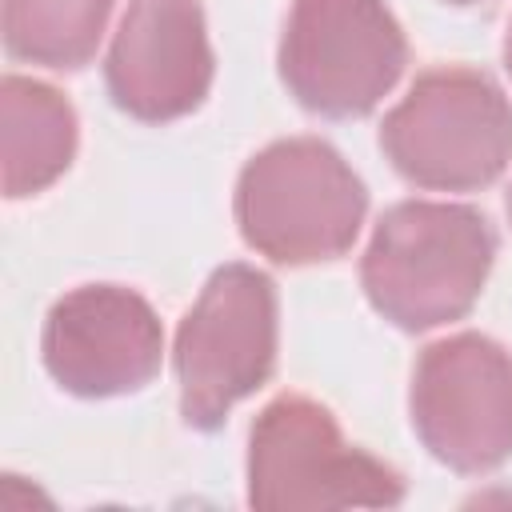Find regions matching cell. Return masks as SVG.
<instances>
[{"label":"cell","mask_w":512,"mask_h":512,"mask_svg":"<svg viewBox=\"0 0 512 512\" xmlns=\"http://www.w3.org/2000/svg\"><path fill=\"white\" fill-rule=\"evenodd\" d=\"M408 60L404 32L384 0H292L280 36L288 92L320 116L372 112Z\"/></svg>","instance_id":"cell-6"},{"label":"cell","mask_w":512,"mask_h":512,"mask_svg":"<svg viewBox=\"0 0 512 512\" xmlns=\"http://www.w3.org/2000/svg\"><path fill=\"white\" fill-rule=\"evenodd\" d=\"M116 0H4V44L16 60L80 68L96 56Z\"/></svg>","instance_id":"cell-11"},{"label":"cell","mask_w":512,"mask_h":512,"mask_svg":"<svg viewBox=\"0 0 512 512\" xmlns=\"http://www.w3.org/2000/svg\"><path fill=\"white\" fill-rule=\"evenodd\" d=\"M76 152V112L72 104L40 80L8 76L0 88V160L4 192L12 200L44 192L68 172Z\"/></svg>","instance_id":"cell-10"},{"label":"cell","mask_w":512,"mask_h":512,"mask_svg":"<svg viewBox=\"0 0 512 512\" xmlns=\"http://www.w3.org/2000/svg\"><path fill=\"white\" fill-rule=\"evenodd\" d=\"M104 80L136 120H176L212 88V48L196 0H128L104 60Z\"/></svg>","instance_id":"cell-9"},{"label":"cell","mask_w":512,"mask_h":512,"mask_svg":"<svg viewBox=\"0 0 512 512\" xmlns=\"http://www.w3.org/2000/svg\"><path fill=\"white\" fill-rule=\"evenodd\" d=\"M504 64H508V76H512V24H508V36H504Z\"/></svg>","instance_id":"cell-12"},{"label":"cell","mask_w":512,"mask_h":512,"mask_svg":"<svg viewBox=\"0 0 512 512\" xmlns=\"http://www.w3.org/2000/svg\"><path fill=\"white\" fill-rule=\"evenodd\" d=\"M180 412L192 428H216L252 396L276 364V288L252 264L208 276L176 328Z\"/></svg>","instance_id":"cell-4"},{"label":"cell","mask_w":512,"mask_h":512,"mask_svg":"<svg viewBox=\"0 0 512 512\" xmlns=\"http://www.w3.org/2000/svg\"><path fill=\"white\" fill-rule=\"evenodd\" d=\"M412 428L456 472H488L512 456V352L480 332H456L420 352Z\"/></svg>","instance_id":"cell-7"},{"label":"cell","mask_w":512,"mask_h":512,"mask_svg":"<svg viewBox=\"0 0 512 512\" xmlns=\"http://www.w3.org/2000/svg\"><path fill=\"white\" fill-rule=\"evenodd\" d=\"M492 256L496 232L476 208L404 200L380 216L360 260V284L384 320L428 332L480 300Z\"/></svg>","instance_id":"cell-1"},{"label":"cell","mask_w":512,"mask_h":512,"mask_svg":"<svg viewBox=\"0 0 512 512\" xmlns=\"http://www.w3.org/2000/svg\"><path fill=\"white\" fill-rule=\"evenodd\" d=\"M508 216H512V192H508Z\"/></svg>","instance_id":"cell-13"},{"label":"cell","mask_w":512,"mask_h":512,"mask_svg":"<svg viewBox=\"0 0 512 512\" xmlns=\"http://www.w3.org/2000/svg\"><path fill=\"white\" fill-rule=\"evenodd\" d=\"M404 480L348 444L332 412L308 396H276L248 436V500L256 508H388Z\"/></svg>","instance_id":"cell-5"},{"label":"cell","mask_w":512,"mask_h":512,"mask_svg":"<svg viewBox=\"0 0 512 512\" xmlns=\"http://www.w3.org/2000/svg\"><path fill=\"white\" fill-rule=\"evenodd\" d=\"M368 192L344 156L292 136L256 152L236 184V224L252 252L276 264H320L352 248Z\"/></svg>","instance_id":"cell-2"},{"label":"cell","mask_w":512,"mask_h":512,"mask_svg":"<svg viewBox=\"0 0 512 512\" xmlns=\"http://www.w3.org/2000/svg\"><path fill=\"white\" fill-rule=\"evenodd\" d=\"M392 168L432 192H472L512 164V104L476 68H432L384 116Z\"/></svg>","instance_id":"cell-3"},{"label":"cell","mask_w":512,"mask_h":512,"mask_svg":"<svg viewBox=\"0 0 512 512\" xmlns=\"http://www.w3.org/2000/svg\"><path fill=\"white\" fill-rule=\"evenodd\" d=\"M44 368L72 396H124L144 388L164 360V328L152 304L120 284H84L60 296L44 320Z\"/></svg>","instance_id":"cell-8"},{"label":"cell","mask_w":512,"mask_h":512,"mask_svg":"<svg viewBox=\"0 0 512 512\" xmlns=\"http://www.w3.org/2000/svg\"><path fill=\"white\" fill-rule=\"evenodd\" d=\"M448 4H472V0H448Z\"/></svg>","instance_id":"cell-14"}]
</instances>
